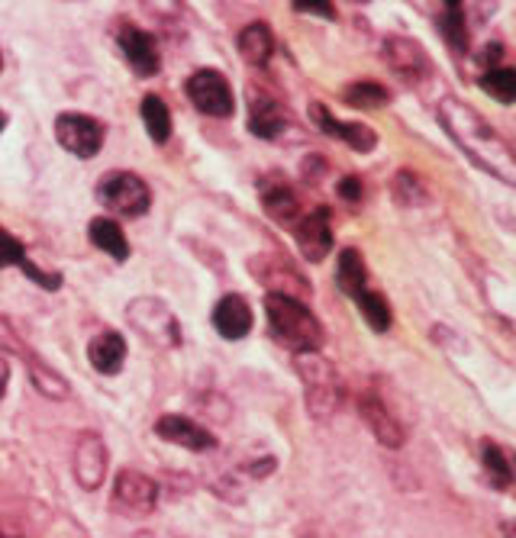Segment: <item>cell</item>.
<instances>
[{"instance_id":"cell-1","label":"cell","mask_w":516,"mask_h":538,"mask_svg":"<svg viewBox=\"0 0 516 538\" xmlns=\"http://www.w3.org/2000/svg\"><path fill=\"white\" fill-rule=\"evenodd\" d=\"M439 123L446 126V133L458 142V149H462L478 168L497 174V178L513 181L507 142L487 126V120L475 107H468L455 97H446L439 104Z\"/></svg>"},{"instance_id":"cell-2","label":"cell","mask_w":516,"mask_h":538,"mask_svg":"<svg viewBox=\"0 0 516 538\" xmlns=\"http://www.w3.org/2000/svg\"><path fill=\"white\" fill-rule=\"evenodd\" d=\"M265 316H268V332L278 345H284L294 355L304 352H320L323 345V323L304 300L284 297V294H268L265 297Z\"/></svg>"},{"instance_id":"cell-3","label":"cell","mask_w":516,"mask_h":538,"mask_svg":"<svg viewBox=\"0 0 516 538\" xmlns=\"http://www.w3.org/2000/svg\"><path fill=\"white\" fill-rule=\"evenodd\" d=\"M294 368L304 381V394H307V410L313 419H329L339 406H342V381L336 368L320 352H304L294 358Z\"/></svg>"},{"instance_id":"cell-4","label":"cell","mask_w":516,"mask_h":538,"mask_svg":"<svg viewBox=\"0 0 516 538\" xmlns=\"http://www.w3.org/2000/svg\"><path fill=\"white\" fill-rule=\"evenodd\" d=\"M94 194L100 207L120 220H139L152 207V187L136 171H107Z\"/></svg>"},{"instance_id":"cell-5","label":"cell","mask_w":516,"mask_h":538,"mask_svg":"<svg viewBox=\"0 0 516 538\" xmlns=\"http://www.w3.org/2000/svg\"><path fill=\"white\" fill-rule=\"evenodd\" d=\"M126 323L155 348H175L181 342V323L159 297H136L126 307Z\"/></svg>"},{"instance_id":"cell-6","label":"cell","mask_w":516,"mask_h":538,"mask_svg":"<svg viewBox=\"0 0 516 538\" xmlns=\"http://www.w3.org/2000/svg\"><path fill=\"white\" fill-rule=\"evenodd\" d=\"M184 94H188L191 104L213 120H226L236 110V94L233 84H229L217 68H197L194 75L184 81Z\"/></svg>"},{"instance_id":"cell-7","label":"cell","mask_w":516,"mask_h":538,"mask_svg":"<svg viewBox=\"0 0 516 538\" xmlns=\"http://www.w3.org/2000/svg\"><path fill=\"white\" fill-rule=\"evenodd\" d=\"M55 139L75 158H94L104 149L107 126L91 113H59L55 116Z\"/></svg>"},{"instance_id":"cell-8","label":"cell","mask_w":516,"mask_h":538,"mask_svg":"<svg viewBox=\"0 0 516 538\" xmlns=\"http://www.w3.org/2000/svg\"><path fill=\"white\" fill-rule=\"evenodd\" d=\"M0 352H13L17 355L23 365H26V371H30V377H33V384H36V390L42 397H49V400H62V397H68V384L62 381L59 374H55L46 361H42L30 345H26L23 339H20V332L13 329L7 319H0Z\"/></svg>"},{"instance_id":"cell-9","label":"cell","mask_w":516,"mask_h":538,"mask_svg":"<svg viewBox=\"0 0 516 538\" xmlns=\"http://www.w3.org/2000/svg\"><path fill=\"white\" fill-rule=\"evenodd\" d=\"M110 503L120 516H149L155 510V503H159V484L149 474L126 468L113 481Z\"/></svg>"},{"instance_id":"cell-10","label":"cell","mask_w":516,"mask_h":538,"mask_svg":"<svg viewBox=\"0 0 516 538\" xmlns=\"http://www.w3.org/2000/svg\"><path fill=\"white\" fill-rule=\"evenodd\" d=\"M117 46L126 58V65L136 71L139 78H152L162 71V49L149 29H139L133 23H123L117 29Z\"/></svg>"},{"instance_id":"cell-11","label":"cell","mask_w":516,"mask_h":538,"mask_svg":"<svg viewBox=\"0 0 516 538\" xmlns=\"http://www.w3.org/2000/svg\"><path fill=\"white\" fill-rule=\"evenodd\" d=\"M381 55H384L387 68H391L397 78H404L407 84H420L429 71H433L423 46H420V42L407 39V36H387Z\"/></svg>"},{"instance_id":"cell-12","label":"cell","mask_w":516,"mask_h":538,"mask_svg":"<svg viewBox=\"0 0 516 538\" xmlns=\"http://www.w3.org/2000/svg\"><path fill=\"white\" fill-rule=\"evenodd\" d=\"M110 455H107V445L100 439L97 432H84L78 445H75V455H71V471H75V481L84 487V490H97L104 484L107 477V468H110Z\"/></svg>"},{"instance_id":"cell-13","label":"cell","mask_w":516,"mask_h":538,"mask_svg":"<svg viewBox=\"0 0 516 538\" xmlns=\"http://www.w3.org/2000/svg\"><path fill=\"white\" fill-rule=\"evenodd\" d=\"M294 239H297V249L307 261H323L333 249V226H329V210L317 207L304 213L300 220L294 223Z\"/></svg>"},{"instance_id":"cell-14","label":"cell","mask_w":516,"mask_h":538,"mask_svg":"<svg viewBox=\"0 0 516 538\" xmlns=\"http://www.w3.org/2000/svg\"><path fill=\"white\" fill-rule=\"evenodd\" d=\"M358 413H362V419L368 423L371 435L384 445V448H400L407 442V429L404 423L387 410V403L375 394V390H368V394L358 400Z\"/></svg>"},{"instance_id":"cell-15","label":"cell","mask_w":516,"mask_h":538,"mask_svg":"<svg viewBox=\"0 0 516 538\" xmlns=\"http://www.w3.org/2000/svg\"><path fill=\"white\" fill-rule=\"evenodd\" d=\"M155 432H159V439L188 448V452H210V448H217V435H210L204 426L194 423L191 416H181V413L162 416L159 423H155Z\"/></svg>"},{"instance_id":"cell-16","label":"cell","mask_w":516,"mask_h":538,"mask_svg":"<svg viewBox=\"0 0 516 538\" xmlns=\"http://www.w3.org/2000/svg\"><path fill=\"white\" fill-rule=\"evenodd\" d=\"M252 271H255V278L262 281L265 287H271L268 294H284V297H307L310 294V287L307 281L300 278V274L288 265V261H281L275 255H265V258H255L252 261Z\"/></svg>"},{"instance_id":"cell-17","label":"cell","mask_w":516,"mask_h":538,"mask_svg":"<svg viewBox=\"0 0 516 538\" xmlns=\"http://www.w3.org/2000/svg\"><path fill=\"white\" fill-rule=\"evenodd\" d=\"M310 116H313V123H317L320 133L352 145L355 152H371L378 145V133L371 126H365V123H342L323 104H310Z\"/></svg>"},{"instance_id":"cell-18","label":"cell","mask_w":516,"mask_h":538,"mask_svg":"<svg viewBox=\"0 0 516 538\" xmlns=\"http://www.w3.org/2000/svg\"><path fill=\"white\" fill-rule=\"evenodd\" d=\"M13 265L23 268L26 278H30L33 284H39V287H46V290H59L62 287V274L36 268L30 261V255H26V245L0 226V268H13Z\"/></svg>"},{"instance_id":"cell-19","label":"cell","mask_w":516,"mask_h":538,"mask_svg":"<svg viewBox=\"0 0 516 538\" xmlns=\"http://www.w3.org/2000/svg\"><path fill=\"white\" fill-rule=\"evenodd\" d=\"M213 326L223 339L236 342L242 336H249L252 329V307L249 300L242 294H226L217 300V307H213Z\"/></svg>"},{"instance_id":"cell-20","label":"cell","mask_w":516,"mask_h":538,"mask_svg":"<svg viewBox=\"0 0 516 538\" xmlns=\"http://www.w3.org/2000/svg\"><path fill=\"white\" fill-rule=\"evenodd\" d=\"M288 123H291V116L281 107V100H275V97L258 94L249 104V129L258 139H278L284 129H288Z\"/></svg>"},{"instance_id":"cell-21","label":"cell","mask_w":516,"mask_h":538,"mask_svg":"<svg viewBox=\"0 0 516 538\" xmlns=\"http://www.w3.org/2000/svg\"><path fill=\"white\" fill-rule=\"evenodd\" d=\"M88 358H91L94 371L107 374V377L120 374L126 365V339L120 332H100V336H94L88 345Z\"/></svg>"},{"instance_id":"cell-22","label":"cell","mask_w":516,"mask_h":538,"mask_svg":"<svg viewBox=\"0 0 516 538\" xmlns=\"http://www.w3.org/2000/svg\"><path fill=\"white\" fill-rule=\"evenodd\" d=\"M236 46H239L242 62L252 68H265L271 62V55H275V36H271V29L262 20H255L239 33Z\"/></svg>"},{"instance_id":"cell-23","label":"cell","mask_w":516,"mask_h":538,"mask_svg":"<svg viewBox=\"0 0 516 538\" xmlns=\"http://www.w3.org/2000/svg\"><path fill=\"white\" fill-rule=\"evenodd\" d=\"M88 239L104 255H110L113 261H126L129 258V239L123 236V229H120L117 220H113V216H94V220L88 223Z\"/></svg>"},{"instance_id":"cell-24","label":"cell","mask_w":516,"mask_h":538,"mask_svg":"<svg viewBox=\"0 0 516 538\" xmlns=\"http://www.w3.org/2000/svg\"><path fill=\"white\" fill-rule=\"evenodd\" d=\"M262 203H265V213L271 216L275 223H281V226H291L294 229V223L300 220V200H297V194L291 191L288 184H275V187H268V191L262 194Z\"/></svg>"},{"instance_id":"cell-25","label":"cell","mask_w":516,"mask_h":538,"mask_svg":"<svg viewBox=\"0 0 516 538\" xmlns=\"http://www.w3.org/2000/svg\"><path fill=\"white\" fill-rule=\"evenodd\" d=\"M336 281L342 287V294L358 297L368 287V268L365 258L358 249H342L339 252V265H336Z\"/></svg>"},{"instance_id":"cell-26","label":"cell","mask_w":516,"mask_h":538,"mask_svg":"<svg viewBox=\"0 0 516 538\" xmlns=\"http://www.w3.org/2000/svg\"><path fill=\"white\" fill-rule=\"evenodd\" d=\"M139 113H142V126H146V133L152 136L155 145H165L168 136H171V110L168 104L159 97V94H146L139 104Z\"/></svg>"},{"instance_id":"cell-27","label":"cell","mask_w":516,"mask_h":538,"mask_svg":"<svg viewBox=\"0 0 516 538\" xmlns=\"http://www.w3.org/2000/svg\"><path fill=\"white\" fill-rule=\"evenodd\" d=\"M358 303V313L365 316V323L375 329V332H387L394 323V313H391V303H387L384 294H378V290H362L358 297H352Z\"/></svg>"},{"instance_id":"cell-28","label":"cell","mask_w":516,"mask_h":538,"mask_svg":"<svg viewBox=\"0 0 516 538\" xmlns=\"http://www.w3.org/2000/svg\"><path fill=\"white\" fill-rule=\"evenodd\" d=\"M439 33L442 39L449 42L452 52H468V26H465V7L462 4H446L442 7V17H439Z\"/></svg>"},{"instance_id":"cell-29","label":"cell","mask_w":516,"mask_h":538,"mask_svg":"<svg viewBox=\"0 0 516 538\" xmlns=\"http://www.w3.org/2000/svg\"><path fill=\"white\" fill-rule=\"evenodd\" d=\"M346 104L349 107H358V110H378V107H387L391 104V94H387V87L375 84V81H355L346 87Z\"/></svg>"},{"instance_id":"cell-30","label":"cell","mask_w":516,"mask_h":538,"mask_svg":"<svg viewBox=\"0 0 516 538\" xmlns=\"http://www.w3.org/2000/svg\"><path fill=\"white\" fill-rule=\"evenodd\" d=\"M481 87L487 94H494L500 104H513L516 100V68H491L484 71Z\"/></svg>"},{"instance_id":"cell-31","label":"cell","mask_w":516,"mask_h":538,"mask_svg":"<svg viewBox=\"0 0 516 538\" xmlns=\"http://www.w3.org/2000/svg\"><path fill=\"white\" fill-rule=\"evenodd\" d=\"M481 464H484V471L491 474V484L497 490H507L510 487V455L504 452V448H497L487 442L481 448Z\"/></svg>"},{"instance_id":"cell-32","label":"cell","mask_w":516,"mask_h":538,"mask_svg":"<svg viewBox=\"0 0 516 538\" xmlns=\"http://www.w3.org/2000/svg\"><path fill=\"white\" fill-rule=\"evenodd\" d=\"M339 197L349 200V203H358V200H362V181H358L355 174L342 178V181H339Z\"/></svg>"},{"instance_id":"cell-33","label":"cell","mask_w":516,"mask_h":538,"mask_svg":"<svg viewBox=\"0 0 516 538\" xmlns=\"http://www.w3.org/2000/svg\"><path fill=\"white\" fill-rule=\"evenodd\" d=\"M294 10H297V13H317V17H329V20L336 17V10L329 7V4H297Z\"/></svg>"},{"instance_id":"cell-34","label":"cell","mask_w":516,"mask_h":538,"mask_svg":"<svg viewBox=\"0 0 516 538\" xmlns=\"http://www.w3.org/2000/svg\"><path fill=\"white\" fill-rule=\"evenodd\" d=\"M7 384H10V365H7L4 352H0V400H4V394H7Z\"/></svg>"},{"instance_id":"cell-35","label":"cell","mask_w":516,"mask_h":538,"mask_svg":"<svg viewBox=\"0 0 516 538\" xmlns=\"http://www.w3.org/2000/svg\"><path fill=\"white\" fill-rule=\"evenodd\" d=\"M500 538H516V519H507L504 526H500Z\"/></svg>"},{"instance_id":"cell-36","label":"cell","mask_w":516,"mask_h":538,"mask_svg":"<svg viewBox=\"0 0 516 538\" xmlns=\"http://www.w3.org/2000/svg\"><path fill=\"white\" fill-rule=\"evenodd\" d=\"M507 490H516V455H510V487Z\"/></svg>"},{"instance_id":"cell-37","label":"cell","mask_w":516,"mask_h":538,"mask_svg":"<svg viewBox=\"0 0 516 538\" xmlns=\"http://www.w3.org/2000/svg\"><path fill=\"white\" fill-rule=\"evenodd\" d=\"M4 126H7V113L0 110V133H4Z\"/></svg>"},{"instance_id":"cell-38","label":"cell","mask_w":516,"mask_h":538,"mask_svg":"<svg viewBox=\"0 0 516 538\" xmlns=\"http://www.w3.org/2000/svg\"><path fill=\"white\" fill-rule=\"evenodd\" d=\"M0 538H20V535H13V532H4V529H0Z\"/></svg>"},{"instance_id":"cell-39","label":"cell","mask_w":516,"mask_h":538,"mask_svg":"<svg viewBox=\"0 0 516 538\" xmlns=\"http://www.w3.org/2000/svg\"><path fill=\"white\" fill-rule=\"evenodd\" d=\"M0 71H4V52H0Z\"/></svg>"}]
</instances>
